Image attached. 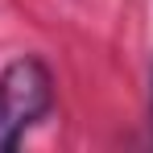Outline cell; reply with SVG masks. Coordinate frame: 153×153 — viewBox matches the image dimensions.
I'll list each match as a JSON object with an SVG mask.
<instances>
[{
    "instance_id": "cell-1",
    "label": "cell",
    "mask_w": 153,
    "mask_h": 153,
    "mask_svg": "<svg viewBox=\"0 0 153 153\" xmlns=\"http://www.w3.org/2000/svg\"><path fill=\"white\" fill-rule=\"evenodd\" d=\"M54 103L50 71L37 58H17L0 75V149H13Z\"/></svg>"
}]
</instances>
